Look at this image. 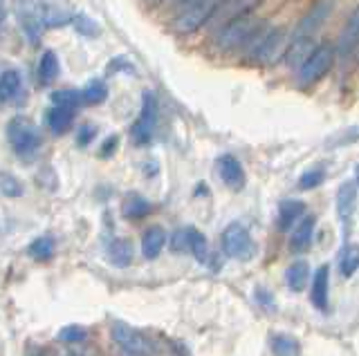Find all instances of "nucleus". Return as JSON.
<instances>
[{
    "label": "nucleus",
    "instance_id": "nucleus-27",
    "mask_svg": "<svg viewBox=\"0 0 359 356\" xmlns=\"http://www.w3.org/2000/svg\"><path fill=\"white\" fill-rule=\"evenodd\" d=\"M81 94H83V104H88V106H99V104H104L106 99H108V85L104 81L95 79V81H90L83 87Z\"/></svg>",
    "mask_w": 359,
    "mask_h": 356
},
{
    "label": "nucleus",
    "instance_id": "nucleus-34",
    "mask_svg": "<svg viewBox=\"0 0 359 356\" xmlns=\"http://www.w3.org/2000/svg\"><path fill=\"white\" fill-rule=\"evenodd\" d=\"M86 339V329L79 325H67L59 332V341L63 343H79Z\"/></svg>",
    "mask_w": 359,
    "mask_h": 356
},
{
    "label": "nucleus",
    "instance_id": "nucleus-1",
    "mask_svg": "<svg viewBox=\"0 0 359 356\" xmlns=\"http://www.w3.org/2000/svg\"><path fill=\"white\" fill-rule=\"evenodd\" d=\"M261 29H263L261 20L252 14L243 16V18H236V20H231V23H227L224 27L218 29L216 48L222 52H231V50H241V48L247 50V45H250Z\"/></svg>",
    "mask_w": 359,
    "mask_h": 356
},
{
    "label": "nucleus",
    "instance_id": "nucleus-11",
    "mask_svg": "<svg viewBox=\"0 0 359 356\" xmlns=\"http://www.w3.org/2000/svg\"><path fill=\"white\" fill-rule=\"evenodd\" d=\"M330 14H332V0H319L308 12V16H303L292 38H312V34L328 20Z\"/></svg>",
    "mask_w": 359,
    "mask_h": 356
},
{
    "label": "nucleus",
    "instance_id": "nucleus-19",
    "mask_svg": "<svg viewBox=\"0 0 359 356\" xmlns=\"http://www.w3.org/2000/svg\"><path fill=\"white\" fill-rule=\"evenodd\" d=\"M314 227H317V218L314 215H306L299 225L294 227V231H292V249L294 251H306L310 247L312 242V236H314Z\"/></svg>",
    "mask_w": 359,
    "mask_h": 356
},
{
    "label": "nucleus",
    "instance_id": "nucleus-10",
    "mask_svg": "<svg viewBox=\"0 0 359 356\" xmlns=\"http://www.w3.org/2000/svg\"><path fill=\"white\" fill-rule=\"evenodd\" d=\"M258 5H261V0H222V5L218 7V12L213 14L211 23L213 27L220 29L236 18L250 16Z\"/></svg>",
    "mask_w": 359,
    "mask_h": 356
},
{
    "label": "nucleus",
    "instance_id": "nucleus-35",
    "mask_svg": "<svg viewBox=\"0 0 359 356\" xmlns=\"http://www.w3.org/2000/svg\"><path fill=\"white\" fill-rule=\"evenodd\" d=\"M95 135H97V130L93 126H83L81 130L76 132V143H79V146H88V143L95 139Z\"/></svg>",
    "mask_w": 359,
    "mask_h": 356
},
{
    "label": "nucleus",
    "instance_id": "nucleus-30",
    "mask_svg": "<svg viewBox=\"0 0 359 356\" xmlns=\"http://www.w3.org/2000/svg\"><path fill=\"white\" fill-rule=\"evenodd\" d=\"M27 251H29L32 258H36V260H50L52 255H54V240L48 238V236L36 238L29 244Z\"/></svg>",
    "mask_w": 359,
    "mask_h": 356
},
{
    "label": "nucleus",
    "instance_id": "nucleus-37",
    "mask_svg": "<svg viewBox=\"0 0 359 356\" xmlns=\"http://www.w3.org/2000/svg\"><path fill=\"white\" fill-rule=\"evenodd\" d=\"M65 356H83V354H79V352H70V354H65Z\"/></svg>",
    "mask_w": 359,
    "mask_h": 356
},
{
    "label": "nucleus",
    "instance_id": "nucleus-26",
    "mask_svg": "<svg viewBox=\"0 0 359 356\" xmlns=\"http://www.w3.org/2000/svg\"><path fill=\"white\" fill-rule=\"evenodd\" d=\"M357 269H359V247L348 244L339 253V273L344 278H351Z\"/></svg>",
    "mask_w": 359,
    "mask_h": 356
},
{
    "label": "nucleus",
    "instance_id": "nucleus-6",
    "mask_svg": "<svg viewBox=\"0 0 359 356\" xmlns=\"http://www.w3.org/2000/svg\"><path fill=\"white\" fill-rule=\"evenodd\" d=\"M222 251L236 260H252L254 258V240L243 225L231 222V225L222 231L220 236Z\"/></svg>",
    "mask_w": 359,
    "mask_h": 356
},
{
    "label": "nucleus",
    "instance_id": "nucleus-29",
    "mask_svg": "<svg viewBox=\"0 0 359 356\" xmlns=\"http://www.w3.org/2000/svg\"><path fill=\"white\" fill-rule=\"evenodd\" d=\"M79 104H83V94L79 90H56L52 94V106L67 108V110H76Z\"/></svg>",
    "mask_w": 359,
    "mask_h": 356
},
{
    "label": "nucleus",
    "instance_id": "nucleus-7",
    "mask_svg": "<svg viewBox=\"0 0 359 356\" xmlns=\"http://www.w3.org/2000/svg\"><path fill=\"white\" fill-rule=\"evenodd\" d=\"M112 341L119 345L126 356H151L155 352L149 336L140 329L126 325V322H115L112 325Z\"/></svg>",
    "mask_w": 359,
    "mask_h": 356
},
{
    "label": "nucleus",
    "instance_id": "nucleus-38",
    "mask_svg": "<svg viewBox=\"0 0 359 356\" xmlns=\"http://www.w3.org/2000/svg\"><path fill=\"white\" fill-rule=\"evenodd\" d=\"M175 3H187V0H175Z\"/></svg>",
    "mask_w": 359,
    "mask_h": 356
},
{
    "label": "nucleus",
    "instance_id": "nucleus-24",
    "mask_svg": "<svg viewBox=\"0 0 359 356\" xmlns=\"http://www.w3.org/2000/svg\"><path fill=\"white\" fill-rule=\"evenodd\" d=\"M61 72V63H59V57L48 50V52H43V57L39 61V74H41V81L43 83H52L56 76H59Z\"/></svg>",
    "mask_w": 359,
    "mask_h": 356
},
{
    "label": "nucleus",
    "instance_id": "nucleus-17",
    "mask_svg": "<svg viewBox=\"0 0 359 356\" xmlns=\"http://www.w3.org/2000/svg\"><path fill=\"white\" fill-rule=\"evenodd\" d=\"M303 215H306V204L301 199H285L278 206V229H294V225L303 220Z\"/></svg>",
    "mask_w": 359,
    "mask_h": 356
},
{
    "label": "nucleus",
    "instance_id": "nucleus-25",
    "mask_svg": "<svg viewBox=\"0 0 359 356\" xmlns=\"http://www.w3.org/2000/svg\"><path fill=\"white\" fill-rule=\"evenodd\" d=\"M272 350L276 356H301V345L294 336H290V334H274Z\"/></svg>",
    "mask_w": 359,
    "mask_h": 356
},
{
    "label": "nucleus",
    "instance_id": "nucleus-8",
    "mask_svg": "<svg viewBox=\"0 0 359 356\" xmlns=\"http://www.w3.org/2000/svg\"><path fill=\"white\" fill-rule=\"evenodd\" d=\"M155 121H157V99L151 92H146L142 97V113H140V119L135 121L133 128H130L133 143H137V146H146V143L153 139Z\"/></svg>",
    "mask_w": 359,
    "mask_h": 356
},
{
    "label": "nucleus",
    "instance_id": "nucleus-33",
    "mask_svg": "<svg viewBox=\"0 0 359 356\" xmlns=\"http://www.w3.org/2000/svg\"><path fill=\"white\" fill-rule=\"evenodd\" d=\"M323 177L325 173L321 169H312L308 173H303L301 175V180H299V188L301 191H312V188H317L321 182H323Z\"/></svg>",
    "mask_w": 359,
    "mask_h": 356
},
{
    "label": "nucleus",
    "instance_id": "nucleus-18",
    "mask_svg": "<svg viewBox=\"0 0 359 356\" xmlns=\"http://www.w3.org/2000/svg\"><path fill=\"white\" fill-rule=\"evenodd\" d=\"M166 244V231L162 227H149L144 231V238H142V253L144 258L155 260L157 255L162 253Z\"/></svg>",
    "mask_w": 359,
    "mask_h": 356
},
{
    "label": "nucleus",
    "instance_id": "nucleus-5",
    "mask_svg": "<svg viewBox=\"0 0 359 356\" xmlns=\"http://www.w3.org/2000/svg\"><path fill=\"white\" fill-rule=\"evenodd\" d=\"M337 59V50L330 45V43H323L317 50L312 52V57L301 65L297 70V81L301 87H310L314 83H319L325 74L332 70Z\"/></svg>",
    "mask_w": 359,
    "mask_h": 356
},
{
    "label": "nucleus",
    "instance_id": "nucleus-32",
    "mask_svg": "<svg viewBox=\"0 0 359 356\" xmlns=\"http://www.w3.org/2000/svg\"><path fill=\"white\" fill-rule=\"evenodd\" d=\"M0 191H3L5 197H20L22 195V184L16 180L14 175L3 173V175H0Z\"/></svg>",
    "mask_w": 359,
    "mask_h": 356
},
{
    "label": "nucleus",
    "instance_id": "nucleus-23",
    "mask_svg": "<svg viewBox=\"0 0 359 356\" xmlns=\"http://www.w3.org/2000/svg\"><path fill=\"white\" fill-rule=\"evenodd\" d=\"M108 255L115 266H128L133 262V244L128 240H112L110 242V249H108Z\"/></svg>",
    "mask_w": 359,
    "mask_h": 356
},
{
    "label": "nucleus",
    "instance_id": "nucleus-14",
    "mask_svg": "<svg viewBox=\"0 0 359 356\" xmlns=\"http://www.w3.org/2000/svg\"><path fill=\"white\" fill-rule=\"evenodd\" d=\"M328 292H330V266L323 264L314 271L312 278V305L317 309L328 307Z\"/></svg>",
    "mask_w": 359,
    "mask_h": 356
},
{
    "label": "nucleus",
    "instance_id": "nucleus-9",
    "mask_svg": "<svg viewBox=\"0 0 359 356\" xmlns=\"http://www.w3.org/2000/svg\"><path fill=\"white\" fill-rule=\"evenodd\" d=\"M171 249L173 251H180V253H194L198 262H207L209 258V244H207V238L202 236V233L194 227H182L173 233L171 238Z\"/></svg>",
    "mask_w": 359,
    "mask_h": 356
},
{
    "label": "nucleus",
    "instance_id": "nucleus-12",
    "mask_svg": "<svg viewBox=\"0 0 359 356\" xmlns=\"http://www.w3.org/2000/svg\"><path fill=\"white\" fill-rule=\"evenodd\" d=\"M218 175L224 182V186L231 188V191H243L245 188V182H247L245 169L238 162V157H233V155H220L218 157Z\"/></svg>",
    "mask_w": 359,
    "mask_h": 356
},
{
    "label": "nucleus",
    "instance_id": "nucleus-13",
    "mask_svg": "<svg viewBox=\"0 0 359 356\" xmlns=\"http://www.w3.org/2000/svg\"><path fill=\"white\" fill-rule=\"evenodd\" d=\"M357 48H359V5L346 20L344 31L339 36V45H337V54H339L341 59H346V57H351Z\"/></svg>",
    "mask_w": 359,
    "mask_h": 356
},
{
    "label": "nucleus",
    "instance_id": "nucleus-15",
    "mask_svg": "<svg viewBox=\"0 0 359 356\" xmlns=\"http://www.w3.org/2000/svg\"><path fill=\"white\" fill-rule=\"evenodd\" d=\"M317 48L319 45H314L312 38H292V43L287 45V52H285V63L290 68L299 70L301 65L312 57V52Z\"/></svg>",
    "mask_w": 359,
    "mask_h": 356
},
{
    "label": "nucleus",
    "instance_id": "nucleus-20",
    "mask_svg": "<svg viewBox=\"0 0 359 356\" xmlns=\"http://www.w3.org/2000/svg\"><path fill=\"white\" fill-rule=\"evenodd\" d=\"M22 94V76L18 70H5L3 76H0V99L5 104L16 101V99Z\"/></svg>",
    "mask_w": 359,
    "mask_h": 356
},
{
    "label": "nucleus",
    "instance_id": "nucleus-22",
    "mask_svg": "<svg viewBox=\"0 0 359 356\" xmlns=\"http://www.w3.org/2000/svg\"><path fill=\"white\" fill-rule=\"evenodd\" d=\"M308 278H310V264L306 260H297L287 266V273H285V280H287V287L292 292H303L308 285Z\"/></svg>",
    "mask_w": 359,
    "mask_h": 356
},
{
    "label": "nucleus",
    "instance_id": "nucleus-39",
    "mask_svg": "<svg viewBox=\"0 0 359 356\" xmlns=\"http://www.w3.org/2000/svg\"><path fill=\"white\" fill-rule=\"evenodd\" d=\"M357 182H359V171H357Z\"/></svg>",
    "mask_w": 359,
    "mask_h": 356
},
{
    "label": "nucleus",
    "instance_id": "nucleus-16",
    "mask_svg": "<svg viewBox=\"0 0 359 356\" xmlns=\"http://www.w3.org/2000/svg\"><path fill=\"white\" fill-rule=\"evenodd\" d=\"M355 208H357V184L346 182L337 191V213H339V220L348 222L355 215Z\"/></svg>",
    "mask_w": 359,
    "mask_h": 356
},
{
    "label": "nucleus",
    "instance_id": "nucleus-4",
    "mask_svg": "<svg viewBox=\"0 0 359 356\" xmlns=\"http://www.w3.org/2000/svg\"><path fill=\"white\" fill-rule=\"evenodd\" d=\"M222 5V0H187L184 7L180 9V14L175 16V31L180 34H191L198 27H202L207 20L213 18V14L218 12V7Z\"/></svg>",
    "mask_w": 359,
    "mask_h": 356
},
{
    "label": "nucleus",
    "instance_id": "nucleus-28",
    "mask_svg": "<svg viewBox=\"0 0 359 356\" xmlns=\"http://www.w3.org/2000/svg\"><path fill=\"white\" fill-rule=\"evenodd\" d=\"M151 213V204L149 199H144L140 195H128L126 202H123V215L130 218V220H140L144 215Z\"/></svg>",
    "mask_w": 359,
    "mask_h": 356
},
{
    "label": "nucleus",
    "instance_id": "nucleus-3",
    "mask_svg": "<svg viewBox=\"0 0 359 356\" xmlns=\"http://www.w3.org/2000/svg\"><path fill=\"white\" fill-rule=\"evenodd\" d=\"M7 139L11 143V148L18 155V157H32V155H36L41 143H43V137L39 128L32 124L27 117H14L7 124Z\"/></svg>",
    "mask_w": 359,
    "mask_h": 356
},
{
    "label": "nucleus",
    "instance_id": "nucleus-21",
    "mask_svg": "<svg viewBox=\"0 0 359 356\" xmlns=\"http://www.w3.org/2000/svg\"><path fill=\"white\" fill-rule=\"evenodd\" d=\"M45 121H48V126H50L52 132H56V135H65V132L72 128L74 110L52 106V108L48 110V117H45Z\"/></svg>",
    "mask_w": 359,
    "mask_h": 356
},
{
    "label": "nucleus",
    "instance_id": "nucleus-31",
    "mask_svg": "<svg viewBox=\"0 0 359 356\" xmlns=\"http://www.w3.org/2000/svg\"><path fill=\"white\" fill-rule=\"evenodd\" d=\"M72 25H74V29L79 31V34H81V36H88V38H95V36L101 34V29H99V25L95 23V20H93V18H88V16H83V14H76L74 20H72Z\"/></svg>",
    "mask_w": 359,
    "mask_h": 356
},
{
    "label": "nucleus",
    "instance_id": "nucleus-36",
    "mask_svg": "<svg viewBox=\"0 0 359 356\" xmlns=\"http://www.w3.org/2000/svg\"><path fill=\"white\" fill-rule=\"evenodd\" d=\"M117 143H119V139H117L115 135H112L110 139H106V141H104V148H101V157H110V155L115 152Z\"/></svg>",
    "mask_w": 359,
    "mask_h": 356
},
{
    "label": "nucleus",
    "instance_id": "nucleus-2",
    "mask_svg": "<svg viewBox=\"0 0 359 356\" xmlns=\"http://www.w3.org/2000/svg\"><path fill=\"white\" fill-rule=\"evenodd\" d=\"M247 57L258 63H274L276 59L285 57L287 52V38L280 27H263L254 41L247 45Z\"/></svg>",
    "mask_w": 359,
    "mask_h": 356
}]
</instances>
